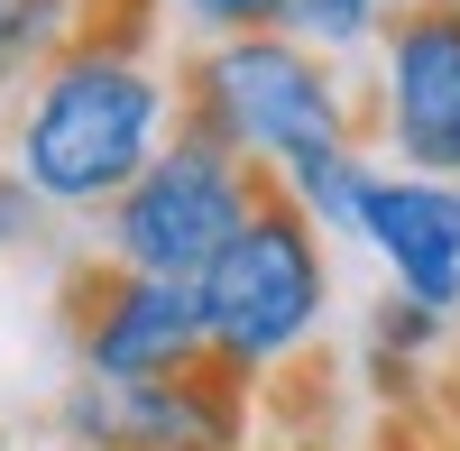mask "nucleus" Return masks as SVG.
<instances>
[{
    "mask_svg": "<svg viewBox=\"0 0 460 451\" xmlns=\"http://www.w3.org/2000/svg\"><path fill=\"white\" fill-rule=\"evenodd\" d=\"M74 350H84V378L93 387H147V378H184L203 368V295L194 286H166V277H129V268H102L74 286Z\"/></svg>",
    "mask_w": 460,
    "mask_h": 451,
    "instance_id": "423d86ee",
    "label": "nucleus"
},
{
    "mask_svg": "<svg viewBox=\"0 0 460 451\" xmlns=\"http://www.w3.org/2000/svg\"><path fill=\"white\" fill-rule=\"evenodd\" d=\"M65 433L84 451H240L249 433V378L230 368H184V378H147V387H74Z\"/></svg>",
    "mask_w": 460,
    "mask_h": 451,
    "instance_id": "0eeeda50",
    "label": "nucleus"
},
{
    "mask_svg": "<svg viewBox=\"0 0 460 451\" xmlns=\"http://www.w3.org/2000/svg\"><path fill=\"white\" fill-rule=\"evenodd\" d=\"M37 231H47V203L28 194V175H19V166H0V249H28Z\"/></svg>",
    "mask_w": 460,
    "mask_h": 451,
    "instance_id": "ddd939ff",
    "label": "nucleus"
},
{
    "mask_svg": "<svg viewBox=\"0 0 460 451\" xmlns=\"http://www.w3.org/2000/svg\"><path fill=\"white\" fill-rule=\"evenodd\" d=\"M258 203H267L258 166L240 157V147H221L212 129L184 120V129L157 147V166H147L129 194L102 212V231H111V268H129V277H166V286H203L212 258L249 231Z\"/></svg>",
    "mask_w": 460,
    "mask_h": 451,
    "instance_id": "20e7f679",
    "label": "nucleus"
},
{
    "mask_svg": "<svg viewBox=\"0 0 460 451\" xmlns=\"http://www.w3.org/2000/svg\"><path fill=\"white\" fill-rule=\"evenodd\" d=\"M184 19H194L203 37H249V28H267V10L277 0H175Z\"/></svg>",
    "mask_w": 460,
    "mask_h": 451,
    "instance_id": "4468645a",
    "label": "nucleus"
},
{
    "mask_svg": "<svg viewBox=\"0 0 460 451\" xmlns=\"http://www.w3.org/2000/svg\"><path fill=\"white\" fill-rule=\"evenodd\" d=\"M377 129L405 175L460 184V0H405L377 28Z\"/></svg>",
    "mask_w": 460,
    "mask_h": 451,
    "instance_id": "39448f33",
    "label": "nucleus"
},
{
    "mask_svg": "<svg viewBox=\"0 0 460 451\" xmlns=\"http://www.w3.org/2000/svg\"><path fill=\"white\" fill-rule=\"evenodd\" d=\"M84 19H93V0H0V84H37L74 37H84Z\"/></svg>",
    "mask_w": 460,
    "mask_h": 451,
    "instance_id": "1a4fd4ad",
    "label": "nucleus"
},
{
    "mask_svg": "<svg viewBox=\"0 0 460 451\" xmlns=\"http://www.w3.org/2000/svg\"><path fill=\"white\" fill-rule=\"evenodd\" d=\"M267 28L295 37V47H314V56H350L359 37L387 28V0H277Z\"/></svg>",
    "mask_w": 460,
    "mask_h": 451,
    "instance_id": "9b49d317",
    "label": "nucleus"
},
{
    "mask_svg": "<svg viewBox=\"0 0 460 451\" xmlns=\"http://www.w3.org/2000/svg\"><path fill=\"white\" fill-rule=\"evenodd\" d=\"M184 102H194V129L240 147L258 175H286L304 157H323V147H359L350 138V93H341L332 56L295 47L277 28L203 37L194 74H184Z\"/></svg>",
    "mask_w": 460,
    "mask_h": 451,
    "instance_id": "f03ea898",
    "label": "nucleus"
},
{
    "mask_svg": "<svg viewBox=\"0 0 460 451\" xmlns=\"http://www.w3.org/2000/svg\"><path fill=\"white\" fill-rule=\"evenodd\" d=\"M175 84L157 74L147 37L129 28H93L28 84L19 129H10V166L28 175V194L47 212H111L129 184L157 166V147L175 138Z\"/></svg>",
    "mask_w": 460,
    "mask_h": 451,
    "instance_id": "f257e3e1",
    "label": "nucleus"
},
{
    "mask_svg": "<svg viewBox=\"0 0 460 451\" xmlns=\"http://www.w3.org/2000/svg\"><path fill=\"white\" fill-rule=\"evenodd\" d=\"M368 157L359 147H323V157H304V166H286L277 175V194L314 221V231H359V194H368Z\"/></svg>",
    "mask_w": 460,
    "mask_h": 451,
    "instance_id": "9d476101",
    "label": "nucleus"
},
{
    "mask_svg": "<svg viewBox=\"0 0 460 451\" xmlns=\"http://www.w3.org/2000/svg\"><path fill=\"white\" fill-rule=\"evenodd\" d=\"M359 240L396 268V295L424 314H460V184L433 175H368L359 194Z\"/></svg>",
    "mask_w": 460,
    "mask_h": 451,
    "instance_id": "6e6552de",
    "label": "nucleus"
},
{
    "mask_svg": "<svg viewBox=\"0 0 460 451\" xmlns=\"http://www.w3.org/2000/svg\"><path fill=\"white\" fill-rule=\"evenodd\" d=\"M377 350L387 359H433L442 350V314H424L414 295H396V305L377 314Z\"/></svg>",
    "mask_w": 460,
    "mask_h": 451,
    "instance_id": "f8f14e48",
    "label": "nucleus"
},
{
    "mask_svg": "<svg viewBox=\"0 0 460 451\" xmlns=\"http://www.w3.org/2000/svg\"><path fill=\"white\" fill-rule=\"evenodd\" d=\"M194 295H203V350H212V368L267 378V368H286L323 332V305H332L323 231L267 184V203L249 212V231L212 258V277Z\"/></svg>",
    "mask_w": 460,
    "mask_h": 451,
    "instance_id": "7ed1b4c3",
    "label": "nucleus"
}]
</instances>
